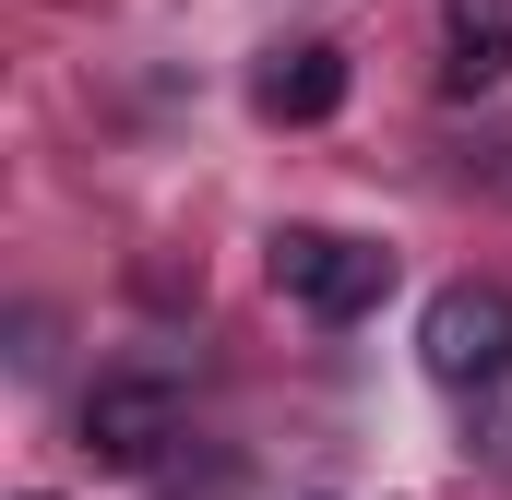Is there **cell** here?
I'll return each mask as SVG.
<instances>
[{"mask_svg": "<svg viewBox=\"0 0 512 500\" xmlns=\"http://www.w3.org/2000/svg\"><path fill=\"white\" fill-rule=\"evenodd\" d=\"M417 358H429V381L441 393H489V381L512 370V298L501 286H441L429 298V322H417Z\"/></svg>", "mask_w": 512, "mask_h": 500, "instance_id": "1", "label": "cell"}, {"mask_svg": "<svg viewBox=\"0 0 512 500\" xmlns=\"http://www.w3.org/2000/svg\"><path fill=\"white\" fill-rule=\"evenodd\" d=\"M167 441H179V381H155V370H108L96 393H84V453H96L108 477L167 465Z\"/></svg>", "mask_w": 512, "mask_h": 500, "instance_id": "2", "label": "cell"}, {"mask_svg": "<svg viewBox=\"0 0 512 500\" xmlns=\"http://www.w3.org/2000/svg\"><path fill=\"white\" fill-rule=\"evenodd\" d=\"M251 108H262V120H286V131L334 120V108H346V48H322V36H298V48H262Z\"/></svg>", "mask_w": 512, "mask_h": 500, "instance_id": "3", "label": "cell"}, {"mask_svg": "<svg viewBox=\"0 0 512 500\" xmlns=\"http://www.w3.org/2000/svg\"><path fill=\"white\" fill-rule=\"evenodd\" d=\"M441 84L453 96H477V84H501L512 72V0H441Z\"/></svg>", "mask_w": 512, "mask_h": 500, "instance_id": "4", "label": "cell"}, {"mask_svg": "<svg viewBox=\"0 0 512 500\" xmlns=\"http://www.w3.org/2000/svg\"><path fill=\"white\" fill-rule=\"evenodd\" d=\"M382 298H393V250H370V239H334L322 286H310V310H322V322H358V310H382Z\"/></svg>", "mask_w": 512, "mask_h": 500, "instance_id": "5", "label": "cell"}]
</instances>
